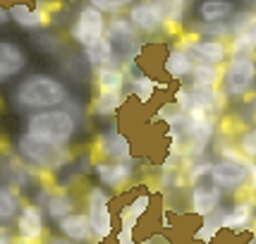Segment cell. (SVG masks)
<instances>
[{
	"label": "cell",
	"instance_id": "cell-21",
	"mask_svg": "<svg viewBox=\"0 0 256 244\" xmlns=\"http://www.w3.org/2000/svg\"><path fill=\"white\" fill-rule=\"evenodd\" d=\"M120 103H122V98L118 94H100L94 100V110H96V115H110L120 108Z\"/></svg>",
	"mask_w": 256,
	"mask_h": 244
},
{
	"label": "cell",
	"instance_id": "cell-33",
	"mask_svg": "<svg viewBox=\"0 0 256 244\" xmlns=\"http://www.w3.org/2000/svg\"><path fill=\"white\" fill-rule=\"evenodd\" d=\"M254 2H256V0H254Z\"/></svg>",
	"mask_w": 256,
	"mask_h": 244
},
{
	"label": "cell",
	"instance_id": "cell-24",
	"mask_svg": "<svg viewBox=\"0 0 256 244\" xmlns=\"http://www.w3.org/2000/svg\"><path fill=\"white\" fill-rule=\"evenodd\" d=\"M154 89H156V82H154V79L144 77V74H136V77H134V94H136L142 100L151 98Z\"/></svg>",
	"mask_w": 256,
	"mask_h": 244
},
{
	"label": "cell",
	"instance_id": "cell-27",
	"mask_svg": "<svg viewBox=\"0 0 256 244\" xmlns=\"http://www.w3.org/2000/svg\"><path fill=\"white\" fill-rule=\"evenodd\" d=\"M94 8H98L100 12H115L120 10V8H124V5H130L132 0H89Z\"/></svg>",
	"mask_w": 256,
	"mask_h": 244
},
{
	"label": "cell",
	"instance_id": "cell-15",
	"mask_svg": "<svg viewBox=\"0 0 256 244\" xmlns=\"http://www.w3.org/2000/svg\"><path fill=\"white\" fill-rule=\"evenodd\" d=\"M60 228L72 240H86L91 230H94L91 228V218H86V216H67V218H62Z\"/></svg>",
	"mask_w": 256,
	"mask_h": 244
},
{
	"label": "cell",
	"instance_id": "cell-30",
	"mask_svg": "<svg viewBox=\"0 0 256 244\" xmlns=\"http://www.w3.org/2000/svg\"><path fill=\"white\" fill-rule=\"evenodd\" d=\"M249 175H252V180H254V184H256V166H249Z\"/></svg>",
	"mask_w": 256,
	"mask_h": 244
},
{
	"label": "cell",
	"instance_id": "cell-5",
	"mask_svg": "<svg viewBox=\"0 0 256 244\" xmlns=\"http://www.w3.org/2000/svg\"><path fill=\"white\" fill-rule=\"evenodd\" d=\"M256 82V62L249 58H234L225 72V89L230 96H242Z\"/></svg>",
	"mask_w": 256,
	"mask_h": 244
},
{
	"label": "cell",
	"instance_id": "cell-17",
	"mask_svg": "<svg viewBox=\"0 0 256 244\" xmlns=\"http://www.w3.org/2000/svg\"><path fill=\"white\" fill-rule=\"evenodd\" d=\"M96 86L100 94H120L122 89V72L120 70H110V67H100L96 72Z\"/></svg>",
	"mask_w": 256,
	"mask_h": 244
},
{
	"label": "cell",
	"instance_id": "cell-32",
	"mask_svg": "<svg viewBox=\"0 0 256 244\" xmlns=\"http://www.w3.org/2000/svg\"><path fill=\"white\" fill-rule=\"evenodd\" d=\"M252 44H254V48H256V32H254V41H252Z\"/></svg>",
	"mask_w": 256,
	"mask_h": 244
},
{
	"label": "cell",
	"instance_id": "cell-7",
	"mask_svg": "<svg viewBox=\"0 0 256 244\" xmlns=\"http://www.w3.org/2000/svg\"><path fill=\"white\" fill-rule=\"evenodd\" d=\"M26 67V56L22 53V48L12 41H2L0 46V79L8 82V79L17 77Z\"/></svg>",
	"mask_w": 256,
	"mask_h": 244
},
{
	"label": "cell",
	"instance_id": "cell-2",
	"mask_svg": "<svg viewBox=\"0 0 256 244\" xmlns=\"http://www.w3.org/2000/svg\"><path fill=\"white\" fill-rule=\"evenodd\" d=\"M26 132L36 136V139L48 142V144L62 146L74 134V120L67 110H56V108L38 110L26 120Z\"/></svg>",
	"mask_w": 256,
	"mask_h": 244
},
{
	"label": "cell",
	"instance_id": "cell-10",
	"mask_svg": "<svg viewBox=\"0 0 256 244\" xmlns=\"http://www.w3.org/2000/svg\"><path fill=\"white\" fill-rule=\"evenodd\" d=\"M106 201H108V196L100 194V189H94V192H91V216L89 218H91L94 232L100 234V237H106V234L110 232V213H108Z\"/></svg>",
	"mask_w": 256,
	"mask_h": 244
},
{
	"label": "cell",
	"instance_id": "cell-31",
	"mask_svg": "<svg viewBox=\"0 0 256 244\" xmlns=\"http://www.w3.org/2000/svg\"><path fill=\"white\" fill-rule=\"evenodd\" d=\"M48 244H72V242H65V240H50Z\"/></svg>",
	"mask_w": 256,
	"mask_h": 244
},
{
	"label": "cell",
	"instance_id": "cell-3",
	"mask_svg": "<svg viewBox=\"0 0 256 244\" xmlns=\"http://www.w3.org/2000/svg\"><path fill=\"white\" fill-rule=\"evenodd\" d=\"M17 148H20V154H22L26 160H32L34 166L48 168V170L62 168L67 163V158H70L62 146L48 144V142H44V139H36V136H32L29 132L24 134V136H20Z\"/></svg>",
	"mask_w": 256,
	"mask_h": 244
},
{
	"label": "cell",
	"instance_id": "cell-29",
	"mask_svg": "<svg viewBox=\"0 0 256 244\" xmlns=\"http://www.w3.org/2000/svg\"><path fill=\"white\" fill-rule=\"evenodd\" d=\"M146 206H148V196H139V199L132 204V208H130V213H132V218H139L142 213L146 211Z\"/></svg>",
	"mask_w": 256,
	"mask_h": 244
},
{
	"label": "cell",
	"instance_id": "cell-8",
	"mask_svg": "<svg viewBox=\"0 0 256 244\" xmlns=\"http://www.w3.org/2000/svg\"><path fill=\"white\" fill-rule=\"evenodd\" d=\"M246 175H249V168L244 163H240V160H220V163L213 166V180H216V184L228 187V189L240 187L246 180Z\"/></svg>",
	"mask_w": 256,
	"mask_h": 244
},
{
	"label": "cell",
	"instance_id": "cell-25",
	"mask_svg": "<svg viewBox=\"0 0 256 244\" xmlns=\"http://www.w3.org/2000/svg\"><path fill=\"white\" fill-rule=\"evenodd\" d=\"M240 148H242V154L249 156V158H256V127L252 130H246L242 134V139H240Z\"/></svg>",
	"mask_w": 256,
	"mask_h": 244
},
{
	"label": "cell",
	"instance_id": "cell-26",
	"mask_svg": "<svg viewBox=\"0 0 256 244\" xmlns=\"http://www.w3.org/2000/svg\"><path fill=\"white\" fill-rule=\"evenodd\" d=\"M48 208H50V213H53V216H58V218H60V216H67V213H70L72 204H70V199H67L65 194H58L56 199L50 201V206H48Z\"/></svg>",
	"mask_w": 256,
	"mask_h": 244
},
{
	"label": "cell",
	"instance_id": "cell-13",
	"mask_svg": "<svg viewBox=\"0 0 256 244\" xmlns=\"http://www.w3.org/2000/svg\"><path fill=\"white\" fill-rule=\"evenodd\" d=\"M98 146L103 154L115 158V160L130 158V144H127V139H124L122 134H118V132H110V134H106V136H100Z\"/></svg>",
	"mask_w": 256,
	"mask_h": 244
},
{
	"label": "cell",
	"instance_id": "cell-11",
	"mask_svg": "<svg viewBox=\"0 0 256 244\" xmlns=\"http://www.w3.org/2000/svg\"><path fill=\"white\" fill-rule=\"evenodd\" d=\"M234 12V5L230 0H204L199 5V17L204 22H223L225 17H230Z\"/></svg>",
	"mask_w": 256,
	"mask_h": 244
},
{
	"label": "cell",
	"instance_id": "cell-16",
	"mask_svg": "<svg viewBox=\"0 0 256 244\" xmlns=\"http://www.w3.org/2000/svg\"><path fill=\"white\" fill-rule=\"evenodd\" d=\"M166 72L170 77L182 79L184 74L194 72V65H192L190 56H187L184 50H170V56L166 58Z\"/></svg>",
	"mask_w": 256,
	"mask_h": 244
},
{
	"label": "cell",
	"instance_id": "cell-19",
	"mask_svg": "<svg viewBox=\"0 0 256 244\" xmlns=\"http://www.w3.org/2000/svg\"><path fill=\"white\" fill-rule=\"evenodd\" d=\"M86 58L91 65H108L115 58V48H112L110 38H100L98 44H94L86 48Z\"/></svg>",
	"mask_w": 256,
	"mask_h": 244
},
{
	"label": "cell",
	"instance_id": "cell-22",
	"mask_svg": "<svg viewBox=\"0 0 256 244\" xmlns=\"http://www.w3.org/2000/svg\"><path fill=\"white\" fill-rule=\"evenodd\" d=\"M252 218V211H249V206L246 204H240V206H234L230 211L225 213V228H242L246 225V220Z\"/></svg>",
	"mask_w": 256,
	"mask_h": 244
},
{
	"label": "cell",
	"instance_id": "cell-1",
	"mask_svg": "<svg viewBox=\"0 0 256 244\" xmlns=\"http://www.w3.org/2000/svg\"><path fill=\"white\" fill-rule=\"evenodd\" d=\"M14 100L24 106V108H38V110H48L56 108L60 103L67 100V89L62 82L48 77V74H34V77L24 79L14 91Z\"/></svg>",
	"mask_w": 256,
	"mask_h": 244
},
{
	"label": "cell",
	"instance_id": "cell-14",
	"mask_svg": "<svg viewBox=\"0 0 256 244\" xmlns=\"http://www.w3.org/2000/svg\"><path fill=\"white\" fill-rule=\"evenodd\" d=\"M96 175L100 178L103 184H108V187H120L124 180L130 178V168L120 166V160L112 163V166H108V163H98V166H96Z\"/></svg>",
	"mask_w": 256,
	"mask_h": 244
},
{
	"label": "cell",
	"instance_id": "cell-23",
	"mask_svg": "<svg viewBox=\"0 0 256 244\" xmlns=\"http://www.w3.org/2000/svg\"><path fill=\"white\" fill-rule=\"evenodd\" d=\"M194 84H199V86H213L216 84V79H218V72H216V67L213 65H196L194 67Z\"/></svg>",
	"mask_w": 256,
	"mask_h": 244
},
{
	"label": "cell",
	"instance_id": "cell-28",
	"mask_svg": "<svg viewBox=\"0 0 256 244\" xmlns=\"http://www.w3.org/2000/svg\"><path fill=\"white\" fill-rule=\"evenodd\" d=\"M0 208H2V218H10L12 213H14V196H12L10 189H2V194H0Z\"/></svg>",
	"mask_w": 256,
	"mask_h": 244
},
{
	"label": "cell",
	"instance_id": "cell-6",
	"mask_svg": "<svg viewBox=\"0 0 256 244\" xmlns=\"http://www.w3.org/2000/svg\"><path fill=\"white\" fill-rule=\"evenodd\" d=\"M130 20L134 22L136 29H142V32H146V34H154L163 26V22L168 20V14L163 12L160 2H142V5H134L132 8Z\"/></svg>",
	"mask_w": 256,
	"mask_h": 244
},
{
	"label": "cell",
	"instance_id": "cell-9",
	"mask_svg": "<svg viewBox=\"0 0 256 244\" xmlns=\"http://www.w3.org/2000/svg\"><path fill=\"white\" fill-rule=\"evenodd\" d=\"M218 204H220V192L216 187V180H213V172H211V178L206 180V184H199V187L194 189L192 206H194V211L201 213V216H211V213L218 208Z\"/></svg>",
	"mask_w": 256,
	"mask_h": 244
},
{
	"label": "cell",
	"instance_id": "cell-4",
	"mask_svg": "<svg viewBox=\"0 0 256 244\" xmlns=\"http://www.w3.org/2000/svg\"><path fill=\"white\" fill-rule=\"evenodd\" d=\"M103 32H106V20H103V12L98 8H84V10L77 14V20L72 24V29H70V36L82 44L84 48H89V46L98 44L100 38H103Z\"/></svg>",
	"mask_w": 256,
	"mask_h": 244
},
{
	"label": "cell",
	"instance_id": "cell-12",
	"mask_svg": "<svg viewBox=\"0 0 256 244\" xmlns=\"http://www.w3.org/2000/svg\"><path fill=\"white\" fill-rule=\"evenodd\" d=\"M192 50L194 53H199L201 60H206L208 65H218V62H223L225 56H228V48H225L223 41H196V44H192Z\"/></svg>",
	"mask_w": 256,
	"mask_h": 244
},
{
	"label": "cell",
	"instance_id": "cell-18",
	"mask_svg": "<svg viewBox=\"0 0 256 244\" xmlns=\"http://www.w3.org/2000/svg\"><path fill=\"white\" fill-rule=\"evenodd\" d=\"M44 230V220H41V213L36 208H24L20 216V232L26 240H36Z\"/></svg>",
	"mask_w": 256,
	"mask_h": 244
},
{
	"label": "cell",
	"instance_id": "cell-20",
	"mask_svg": "<svg viewBox=\"0 0 256 244\" xmlns=\"http://www.w3.org/2000/svg\"><path fill=\"white\" fill-rule=\"evenodd\" d=\"M10 14L14 17V22H20L22 26H29V29H32V26H38V24L44 22V20H41V14H38V12H34V10H29L26 5H14V8L10 10Z\"/></svg>",
	"mask_w": 256,
	"mask_h": 244
}]
</instances>
